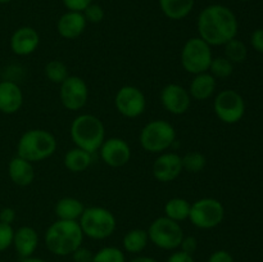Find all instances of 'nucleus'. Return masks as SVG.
<instances>
[{"instance_id":"obj_1","label":"nucleus","mask_w":263,"mask_h":262,"mask_svg":"<svg viewBox=\"0 0 263 262\" xmlns=\"http://www.w3.org/2000/svg\"><path fill=\"white\" fill-rule=\"evenodd\" d=\"M198 35L211 46H223L236 38L238 18L230 8L221 4L205 7L198 15Z\"/></svg>"},{"instance_id":"obj_44","label":"nucleus","mask_w":263,"mask_h":262,"mask_svg":"<svg viewBox=\"0 0 263 262\" xmlns=\"http://www.w3.org/2000/svg\"><path fill=\"white\" fill-rule=\"evenodd\" d=\"M239 2H249V0H239Z\"/></svg>"},{"instance_id":"obj_5","label":"nucleus","mask_w":263,"mask_h":262,"mask_svg":"<svg viewBox=\"0 0 263 262\" xmlns=\"http://www.w3.org/2000/svg\"><path fill=\"white\" fill-rule=\"evenodd\" d=\"M79 223L84 235L92 240H104L110 238L117 228V220L112 211L99 205L85 208Z\"/></svg>"},{"instance_id":"obj_30","label":"nucleus","mask_w":263,"mask_h":262,"mask_svg":"<svg viewBox=\"0 0 263 262\" xmlns=\"http://www.w3.org/2000/svg\"><path fill=\"white\" fill-rule=\"evenodd\" d=\"M208 72L215 79H228V77H230L234 73V63H231L223 55L213 57Z\"/></svg>"},{"instance_id":"obj_4","label":"nucleus","mask_w":263,"mask_h":262,"mask_svg":"<svg viewBox=\"0 0 263 262\" xmlns=\"http://www.w3.org/2000/svg\"><path fill=\"white\" fill-rule=\"evenodd\" d=\"M57 139L50 131L44 128H31L22 134L17 143V156L31 163L50 158L57 151Z\"/></svg>"},{"instance_id":"obj_14","label":"nucleus","mask_w":263,"mask_h":262,"mask_svg":"<svg viewBox=\"0 0 263 262\" xmlns=\"http://www.w3.org/2000/svg\"><path fill=\"white\" fill-rule=\"evenodd\" d=\"M182 169L181 156L174 152H163L158 154L152 166V174L159 182H172L181 175Z\"/></svg>"},{"instance_id":"obj_11","label":"nucleus","mask_w":263,"mask_h":262,"mask_svg":"<svg viewBox=\"0 0 263 262\" xmlns=\"http://www.w3.org/2000/svg\"><path fill=\"white\" fill-rule=\"evenodd\" d=\"M115 107L123 117L138 118L145 112L146 98L138 86L125 85L116 92Z\"/></svg>"},{"instance_id":"obj_19","label":"nucleus","mask_w":263,"mask_h":262,"mask_svg":"<svg viewBox=\"0 0 263 262\" xmlns=\"http://www.w3.org/2000/svg\"><path fill=\"white\" fill-rule=\"evenodd\" d=\"M87 21L85 20L84 14L81 12H71L68 10L64 13L57 23V30L58 33L63 39L67 40H73L80 38L86 30Z\"/></svg>"},{"instance_id":"obj_15","label":"nucleus","mask_w":263,"mask_h":262,"mask_svg":"<svg viewBox=\"0 0 263 262\" xmlns=\"http://www.w3.org/2000/svg\"><path fill=\"white\" fill-rule=\"evenodd\" d=\"M161 103L164 109L175 116H181L189 110L192 97L186 87L179 84H168L162 89Z\"/></svg>"},{"instance_id":"obj_3","label":"nucleus","mask_w":263,"mask_h":262,"mask_svg":"<svg viewBox=\"0 0 263 262\" xmlns=\"http://www.w3.org/2000/svg\"><path fill=\"white\" fill-rule=\"evenodd\" d=\"M69 135L74 146L94 154L105 140V127L103 121L95 115L82 113L73 118L69 126Z\"/></svg>"},{"instance_id":"obj_31","label":"nucleus","mask_w":263,"mask_h":262,"mask_svg":"<svg viewBox=\"0 0 263 262\" xmlns=\"http://www.w3.org/2000/svg\"><path fill=\"white\" fill-rule=\"evenodd\" d=\"M91 262H127L125 252L115 246H107L95 252Z\"/></svg>"},{"instance_id":"obj_37","label":"nucleus","mask_w":263,"mask_h":262,"mask_svg":"<svg viewBox=\"0 0 263 262\" xmlns=\"http://www.w3.org/2000/svg\"><path fill=\"white\" fill-rule=\"evenodd\" d=\"M180 251L185 252V253L194 254L195 251L198 249V240L195 236L192 235H185L184 239H182L181 244H180Z\"/></svg>"},{"instance_id":"obj_35","label":"nucleus","mask_w":263,"mask_h":262,"mask_svg":"<svg viewBox=\"0 0 263 262\" xmlns=\"http://www.w3.org/2000/svg\"><path fill=\"white\" fill-rule=\"evenodd\" d=\"M64 7L71 12H84L92 3V0H62Z\"/></svg>"},{"instance_id":"obj_33","label":"nucleus","mask_w":263,"mask_h":262,"mask_svg":"<svg viewBox=\"0 0 263 262\" xmlns=\"http://www.w3.org/2000/svg\"><path fill=\"white\" fill-rule=\"evenodd\" d=\"M85 20L87 21V23H99L102 22L103 18H104V10L100 5L98 4H90L86 9L82 12Z\"/></svg>"},{"instance_id":"obj_32","label":"nucleus","mask_w":263,"mask_h":262,"mask_svg":"<svg viewBox=\"0 0 263 262\" xmlns=\"http://www.w3.org/2000/svg\"><path fill=\"white\" fill-rule=\"evenodd\" d=\"M13 236H14L13 226L0 222V252L7 251L9 247L13 246Z\"/></svg>"},{"instance_id":"obj_17","label":"nucleus","mask_w":263,"mask_h":262,"mask_svg":"<svg viewBox=\"0 0 263 262\" xmlns=\"http://www.w3.org/2000/svg\"><path fill=\"white\" fill-rule=\"evenodd\" d=\"M23 105V92L18 84L10 80L0 82V112L14 115Z\"/></svg>"},{"instance_id":"obj_40","label":"nucleus","mask_w":263,"mask_h":262,"mask_svg":"<svg viewBox=\"0 0 263 262\" xmlns=\"http://www.w3.org/2000/svg\"><path fill=\"white\" fill-rule=\"evenodd\" d=\"M15 218H17V212H15L14 208L4 207L0 210V222L12 225L15 221Z\"/></svg>"},{"instance_id":"obj_8","label":"nucleus","mask_w":263,"mask_h":262,"mask_svg":"<svg viewBox=\"0 0 263 262\" xmlns=\"http://www.w3.org/2000/svg\"><path fill=\"white\" fill-rule=\"evenodd\" d=\"M212 59V46L199 36L189 39L181 49V66L190 74L208 72Z\"/></svg>"},{"instance_id":"obj_2","label":"nucleus","mask_w":263,"mask_h":262,"mask_svg":"<svg viewBox=\"0 0 263 262\" xmlns=\"http://www.w3.org/2000/svg\"><path fill=\"white\" fill-rule=\"evenodd\" d=\"M84 233L79 221H54L45 231L44 243L46 249L54 256H71L84 243Z\"/></svg>"},{"instance_id":"obj_6","label":"nucleus","mask_w":263,"mask_h":262,"mask_svg":"<svg viewBox=\"0 0 263 262\" xmlns=\"http://www.w3.org/2000/svg\"><path fill=\"white\" fill-rule=\"evenodd\" d=\"M176 141V130L164 120H153L146 123L140 131L139 143L148 153L161 154L167 152Z\"/></svg>"},{"instance_id":"obj_34","label":"nucleus","mask_w":263,"mask_h":262,"mask_svg":"<svg viewBox=\"0 0 263 262\" xmlns=\"http://www.w3.org/2000/svg\"><path fill=\"white\" fill-rule=\"evenodd\" d=\"M73 262H91L92 257H94V252L91 249L86 248V247L81 246L71 254Z\"/></svg>"},{"instance_id":"obj_16","label":"nucleus","mask_w":263,"mask_h":262,"mask_svg":"<svg viewBox=\"0 0 263 262\" xmlns=\"http://www.w3.org/2000/svg\"><path fill=\"white\" fill-rule=\"evenodd\" d=\"M40 45V35L30 26L17 28L10 36V49L15 55L27 57L37 50Z\"/></svg>"},{"instance_id":"obj_25","label":"nucleus","mask_w":263,"mask_h":262,"mask_svg":"<svg viewBox=\"0 0 263 262\" xmlns=\"http://www.w3.org/2000/svg\"><path fill=\"white\" fill-rule=\"evenodd\" d=\"M149 244V235L145 229H131L123 235V251L130 254H140Z\"/></svg>"},{"instance_id":"obj_29","label":"nucleus","mask_w":263,"mask_h":262,"mask_svg":"<svg viewBox=\"0 0 263 262\" xmlns=\"http://www.w3.org/2000/svg\"><path fill=\"white\" fill-rule=\"evenodd\" d=\"M182 169L190 174H199L207 166V158L200 152H187L181 157Z\"/></svg>"},{"instance_id":"obj_26","label":"nucleus","mask_w":263,"mask_h":262,"mask_svg":"<svg viewBox=\"0 0 263 262\" xmlns=\"http://www.w3.org/2000/svg\"><path fill=\"white\" fill-rule=\"evenodd\" d=\"M190 207H192V203L185 198H171L164 204V216L176 222H182L185 220H189Z\"/></svg>"},{"instance_id":"obj_38","label":"nucleus","mask_w":263,"mask_h":262,"mask_svg":"<svg viewBox=\"0 0 263 262\" xmlns=\"http://www.w3.org/2000/svg\"><path fill=\"white\" fill-rule=\"evenodd\" d=\"M251 45L254 50L263 54V27L253 31L251 36Z\"/></svg>"},{"instance_id":"obj_9","label":"nucleus","mask_w":263,"mask_h":262,"mask_svg":"<svg viewBox=\"0 0 263 262\" xmlns=\"http://www.w3.org/2000/svg\"><path fill=\"white\" fill-rule=\"evenodd\" d=\"M225 207L216 198H200L192 203L189 221L200 230H211L222 223Z\"/></svg>"},{"instance_id":"obj_18","label":"nucleus","mask_w":263,"mask_h":262,"mask_svg":"<svg viewBox=\"0 0 263 262\" xmlns=\"http://www.w3.org/2000/svg\"><path fill=\"white\" fill-rule=\"evenodd\" d=\"M39 241H40L39 234L32 226H21L14 230L13 247L22 259L33 256L39 247Z\"/></svg>"},{"instance_id":"obj_10","label":"nucleus","mask_w":263,"mask_h":262,"mask_svg":"<svg viewBox=\"0 0 263 262\" xmlns=\"http://www.w3.org/2000/svg\"><path fill=\"white\" fill-rule=\"evenodd\" d=\"M213 110L221 122L234 125L246 115V100L235 90H222L213 99Z\"/></svg>"},{"instance_id":"obj_43","label":"nucleus","mask_w":263,"mask_h":262,"mask_svg":"<svg viewBox=\"0 0 263 262\" xmlns=\"http://www.w3.org/2000/svg\"><path fill=\"white\" fill-rule=\"evenodd\" d=\"M12 0H0V4H8V3H10Z\"/></svg>"},{"instance_id":"obj_39","label":"nucleus","mask_w":263,"mask_h":262,"mask_svg":"<svg viewBox=\"0 0 263 262\" xmlns=\"http://www.w3.org/2000/svg\"><path fill=\"white\" fill-rule=\"evenodd\" d=\"M166 262H195V259L193 254L185 253V252L180 251V249H176V251H174L170 254Z\"/></svg>"},{"instance_id":"obj_36","label":"nucleus","mask_w":263,"mask_h":262,"mask_svg":"<svg viewBox=\"0 0 263 262\" xmlns=\"http://www.w3.org/2000/svg\"><path fill=\"white\" fill-rule=\"evenodd\" d=\"M207 262H235L233 254L226 249H217L208 257Z\"/></svg>"},{"instance_id":"obj_24","label":"nucleus","mask_w":263,"mask_h":262,"mask_svg":"<svg viewBox=\"0 0 263 262\" xmlns=\"http://www.w3.org/2000/svg\"><path fill=\"white\" fill-rule=\"evenodd\" d=\"M195 0H159L162 13L172 21H181L192 13Z\"/></svg>"},{"instance_id":"obj_7","label":"nucleus","mask_w":263,"mask_h":262,"mask_svg":"<svg viewBox=\"0 0 263 262\" xmlns=\"http://www.w3.org/2000/svg\"><path fill=\"white\" fill-rule=\"evenodd\" d=\"M149 241L163 251H176L180 248L185 234L180 222L171 220L166 216L157 217L146 229Z\"/></svg>"},{"instance_id":"obj_12","label":"nucleus","mask_w":263,"mask_h":262,"mask_svg":"<svg viewBox=\"0 0 263 262\" xmlns=\"http://www.w3.org/2000/svg\"><path fill=\"white\" fill-rule=\"evenodd\" d=\"M59 86V99L66 109L77 112L86 105L89 86L82 77L69 74Z\"/></svg>"},{"instance_id":"obj_22","label":"nucleus","mask_w":263,"mask_h":262,"mask_svg":"<svg viewBox=\"0 0 263 262\" xmlns=\"http://www.w3.org/2000/svg\"><path fill=\"white\" fill-rule=\"evenodd\" d=\"M84 203L74 197H63L55 203L54 213L58 220L79 221L85 211Z\"/></svg>"},{"instance_id":"obj_42","label":"nucleus","mask_w":263,"mask_h":262,"mask_svg":"<svg viewBox=\"0 0 263 262\" xmlns=\"http://www.w3.org/2000/svg\"><path fill=\"white\" fill-rule=\"evenodd\" d=\"M21 262H48V261H45L44 258H40V257L31 256V257H27V258H23Z\"/></svg>"},{"instance_id":"obj_13","label":"nucleus","mask_w":263,"mask_h":262,"mask_svg":"<svg viewBox=\"0 0 263 262\" xmlns=\"http://www.w3.org/2000/svg\"><path fill=\"white\" fill-rule=\"evenodd\" d=\"M98 152L102 161L112 169L126 166L131 159V146L125 139L117 136L105 139Z\"/></svg>"},{"instance_id":"obj_28","label":"nucleus","mask_w":263,"mask_h":262,"mask_svg":"<svg viewBox=\"0 0 263 262\" xmlns=\"http://www.w3.org/2000/svg\"><path fill=\"white\" fill-rule=\"evenodd\" d=\"M44 73H45V77L49 81L58 85H61L69 76L68 67L66 66V63L58 61V59H53V61L48 62L45 64V68H44Z\"/></svg>"},{"instance_id":"obj_21","label":"nucleus","mask_w":263,"mask_h":262,"mask_svg":"<svg viewBox=\"0 0 263 262\" xmlns=\"http://www.w3.org/2000/svg\"><path fill=\"white\" fill-rule=\"evenodd\" d=\"M216 79L210 73V72H203V73L194 74L193 80L190 81L189 91L192 99L203 102L213 97L216 91Z\"/></svg>"},{"instance_id":"obj_27","label":"nucleus","mask_w":263,"mask_h":262,"mask_svg":"<svg viewBox=\"0 0 263 262\" xmlns=\"http://www.w3.org/2000/svg\"><path fill=\"white\" fill-rule=\"evenodd\" d=\"M248 55L247 45L239 39H233L223 45V57L228 58L231 63H243Z\"/></svg>"},{"instance_id":"obj_20","label":"nucleus","mask_w":263,"mask_h":262,"mask_svg":"<svg viewBox=\"0 0 263 262\" xmlns=\"http://www.w3.org/2000/svg\"><path fill=\"white\" fill-rule=\"evenodd\" d=\"M8 175L9 179L18 186H28L35 180L33 163L26 161L20 156L13 157L8 164Z\"/></svg>"},{"instance_id":"obj_23","label":"nucleus","mask_w":263,"mask_h":262,"mask_svg":"<svg viewBox=\"0 0 263 262\" xmlns=\"http://www.w3.org/2000/svg\"><path fill=\"white\" fill-rule=\"evenodd\" d=\"M63 163L64 167L69 172L80 174V172L86 171L90 164L92 163V154L84 151V149L74 146V148L67 151V153L64 154Z\"/></svg>"},{"instance_id":"obj_41","label":"nucleus","mask_w":263,"mask_h":262,"mask_svg":"<svg viewBox=\"0 0 263 262\" xmlns=\"http://www.w3.org/2000/svg\"><path fill=\"white\" fill-rule=\"evenodd\" d=\"M128 262H158V261H157L154 257H151V256H136Z\"/></svg>"}]
</instances>
